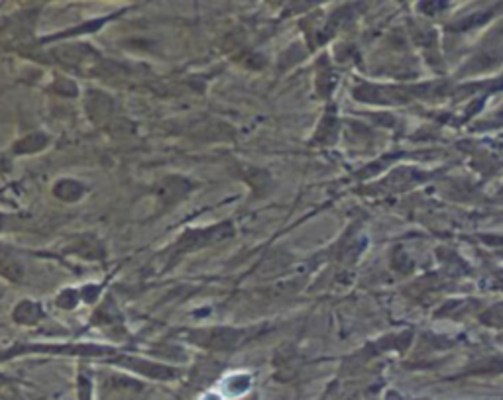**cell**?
Listing matches in <instances>:
<instances>
[{"mask_svg":"<svg viewBox=\"0 0 503 400\" xmlns=\"http://www.w3.org/2000/svg\"><path fill=\"white\" fill-rule=\"evenodd\" d=\"M85 112L95 126H108L115 120V100L105 90L88 88L85 93Z\"/></svg>","mask_w":503,"mask_h":400,"instance_id":"5b68a950","label":"cell"},{"mask_svg":"<svg viewBox=\"0 0 503 400\" xmlns=\"http://www.w3.org/2000/svg\"><path fill=\"white\" fill-rule=\"evenodd\" d=\"M0 273L12 283H20L24 278V265L18 261L16 255H12L8 247L0 244Z\"/></svg>","mask_w":503,"mask_h":400,"instance_id":"9c48e42d","label":"cell"},{"mask_svg":"<svg viewBox=\"0 0 503 400\" xmlns=\"http://www.w3.org/2000/svg\"><path fill=\"white\" fill-rule=\"evenodd\" d=\"M63 252L73 257H81L87 261H103L105 259V245L97 235L81 234L71 237L69 244L63 247Z\"/></svg>","mask_w":503,"mask_h":400,"instance_id":"52a82bcc","label":"cell"},{"mask_svg":"<svg viewBox=\"0 0 503 400\" xmlns=\"http://www.w3.org/2000/svg\"><path fill=\"white\" fill-rule=\"evenodd\" d=\"M35 16H37V10L35 8L24 10V12L16 14V16H12L4 24V28L0 30V37L6 42V45L26 44L34 35Z\"/></svg>","mask_w":503,"mask_h":400,"instance_id":"277c9868","label":"cell"},{"mask_svg":"<svg viewBox=\"0 0 503 400\" xmlns=\"http://www.w3.org/2000/svg\"><path fill=\"white\" fill-rule=\"evenodd\" d=\"M106 130L110 131L112 136H118V138H122V136H134V131H136V126H134L132 122H128V120H124V118H115L112 122L106 126Z\"/></svg>","mask_w":503,"mask_h":400,"instance_id":"5bb4252c","label":"cell"},{"mask_svg":"<svg viewBox=\"0 0 503 400\" xmlns=\"http://www.w3.org/2000/svg\"><path fill=\"white\" fill-rule=\"evenodd\" d=\"M44 316V310H42V305L35 302V300H20L16 305V308L12 310V320L20 326H34L42 320Z\"/></svg>","mask_w":503,"mask_h":400,"instance_id":"ba28073f","label":"cell"},{"mask_svg":"<svg viewBox=\"0 0 503 400\" xmlns=\"http://www.w3.org/2000/svg\"><path fill=\"white\" fill-rule=\"evenodd\" d=\"M47 143H50V138L45 136L44 131H32L22 139H18L12 151L16 155H32V153H37V151L47 148Z\"/></svg>","mask_w":503,"mask_h":400,"instance_id":"30bf717a","label":"cell"},{"mask_svg":"<svg viewBox=\"0 0 503 400\" xmlns=\"http://www.w3.org/2000/svg\"><path fill=\"white\" fill-rule=\"evenodd\" d=\"M79 298H81V293H77V290H71V288H65V290H62V293H59V296L55 298V305L59 306V308H65V310H71V308H75V306H77Z\"/></svg>","mask_w":503,"mask_h":400,"instance_id":"9a60e30c","label":"cell"},{"mask_svg":"<svg viewBox=\"0 0 503 400\" xmlns=\"http://www.w3.org/2000/svg\"><path fill=\"white\" fill-rule=\"evenodd\" d=\"M98 295H100V287H98V285H88V287H85L83 290H81L83 300H87V302H95Z\"/></svg>","mask_w":503,"mask_h":400,"instance_id":"2e32d148","label":"cell"},{"mask_svg":"<svg viewBox=\"0 0 503 400\" xmlns=\"http://www.w3.org/2000/svg\"><path fill=\"white\" fill-rule=\"evenodd\" d=\"M53 194L63 202H77L87 194V187L75 179H62L53 184Z\"/></svg>","mask_w":503,"mask_h":400,"instance_id":"8fae6325","label":"cell"},{"mask_svg":"<svg viewBox=\"0 0 503 400\" xmlns=\"http://www.w3.org/2000/svg\"><path fill=\"white\" fill-rule=\"evenodd\" d=\"M106 20L108 18H97V20H88V22H85V24H81V26L73 28V30H67V32H63V34H59V37H73V35H85V34H93V32H97L98 28L105 26Z\"/></svg>","mask_w":503,"mask_h":400,"instance_id":"7c38bea8","label":"cell"},{"mask_svg":"<svg viewBox=\"0 0 503 400\" xmlns=\"http://www.w3.org/2000/svg\"><path fill=\"white\" fill-rule=\"evenodd\" d=\"M52 88L55 90V95L59 96H77L79 95V88L75 85V81H71L67 77H55L53 78Z\"/></svg>","mask_w":503,"mask_h":400,"instance_id":"4fadbf2b","label":"cell"},{"mask_svg":"<svg viewBox=\"0 0 503 400\" xmlns=\"http://www.w3.org/2000/svg\"><path fill=\"white\" fill-rule=\"evenodd\" d=\"M50 57L57 65H62L65 69L83 73V75H97L100 65H103V55L97 53L91 45L87 44H59L52 47Z\"/></svg>","mask_w":503,"mask_h":400,"instance_id":"7a4b0ae2","label":"cell"},{"mask_svg":"<svg viewBox=\"0 0 503 400\" xmlns=\"http://www.w3.org/2000/svg\"><path fill=\"white\" fill-rule=\"evenodd\" d=\"M191 191H193V183L185 177H177V175L163 177L154 189L159 206L166 210L179 204L181 200H185Z\"/></svg>","mask_w":503,"mask_h":400,"instance_id":"8992f818","label":"cell"},{"mask_svg":"<svg viewBox=\"0 0 503 400\" xmlns=\"http://www.w3.org/2000/svg\"><path fill=\"white\" fill-rule=\"evenodd\" d=\"M246 331L229 326H214V328H201V330L187 331V339L203 349L212 351H229L236 349L246 339Z\"/></svg>","mask_w":503,"mask_h":400,"instance_id":"3957f363","label":"cell"},{"mask_svg":"<svg viewBox=\"0 0 503 400\" xmlns=\"http://www.w3.org/2000/svg\"><path fill=\"white\" fill-rule=\"evenodd\" d=\"M236 234L234 224L232 222H219L214 226H204V228H191L187 230L185 234H181L175 240V244L171 245L169 255H183L189 252H199L204 247H211V245L221 244L226 240H232Z\"/></svg>","mask_w":503,"mask_h":400,"instance_id":"6da1fadb","label":"cell"}]
</instances>
